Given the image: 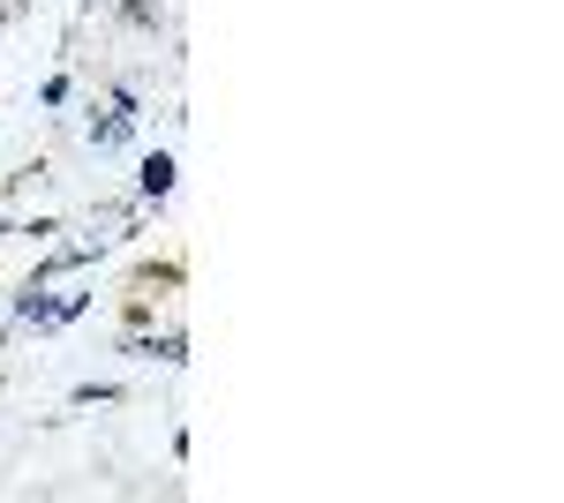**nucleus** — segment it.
I'll list each match as a JSON object with an SVG mask.
<instances>
[{
	"mask_svg": "<svg viewBox=\"0 0 564 503\" xmlns=\"http://www.w3.org/2000/svg\"><path fill=\"white\" fill-rule=\"evenodd\" d=\"M166 188H174V158H166V151H159V158H143V196H151V204H159V196H166Z\"/></svg>",
	"mask_w": 564,
	"mask_h": 503,
	"instance_id": "nucleus-1",
	"label": "nucleus"
},
{
	"mask_svg": "<svg viewBox=\"0 0 564 503\" xmlns=\"http://www.w3.org/2000/svg\"><path fill=\"white\" fill-rule=\"evenodd\" d=\"M15 316H23V324H53V300H45L39 286H31V294L15 300Z\"/></svg>",
	"mask_w": 564,
	"mask_h": 503,
	"instance_id": "nucleus-2",
	"label": "nucleus"
},
{
	"mask_svg": "<svg viewBox=\"0 0 564 503\" xmlns=\"http://www.w3.org/2000/svg\"><path fill=\"white\" fill-rule=\"evenodd\" d=\"M0 15H8V0H0Z\"/></svg>",
	"mask_w": 564,
	"mask_h": 503,
	"instance_id": "nucleus-3",
	"label": "nucleus"
}]
</instances>
